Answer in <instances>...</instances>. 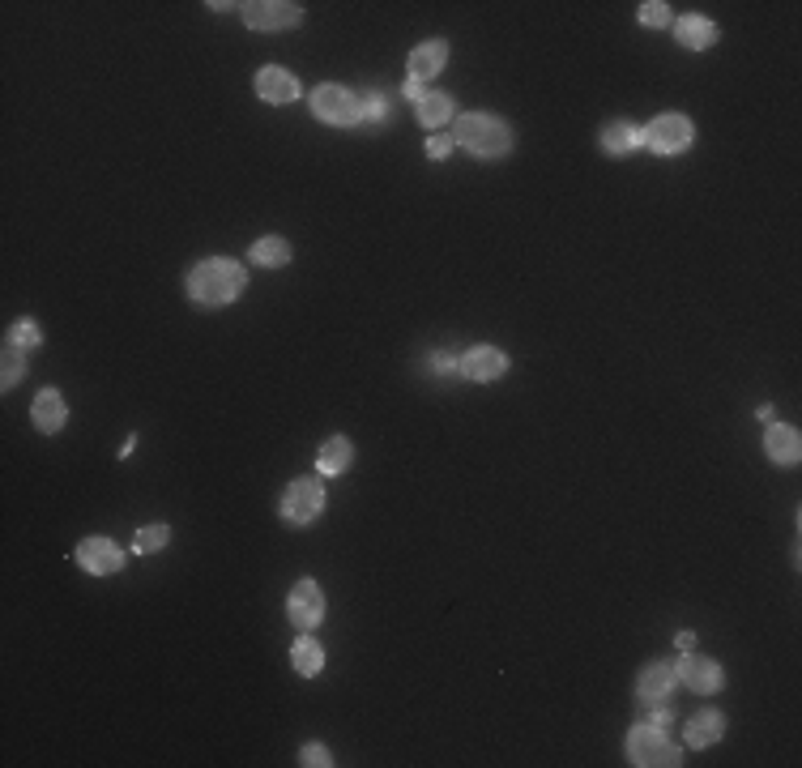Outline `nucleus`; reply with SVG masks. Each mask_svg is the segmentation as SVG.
I'll return each mask as SVG.
<instances>
[{"label": "nucleus", "instance_id": "nucleus-16", "mask_svg": "<svg viewBox=\"0 0 802 768\" xmlns=\"http://www.w3.org/2000/svg\"><path fill=\"white\" fill-rule=\"evenodd\" d=\"M764 448H768V457H773L777 466H794V461L802 457V436L794 427L773 423L768 427V436H764Z\"/></svg>", "mask_w": 802, "mask_h": 768}, {"label": "nucleus", "instance_id": "nucleus-21", "mask_svg": "<svg viewBox=\"0 0 802 768\" xmlns=\"http://www.w3.org/2000/svg\"><path fill=\"white\" fill-rule=\"evenodd\" d=\"M726 734V717L721 713H696L692 726H687V747H709Z\"/></svg>", "mask_w": 802, "mask_h": 768}, {"label": "nucleus", "instance_id": "nucleus-7", "mask_svg": "<svg viewBox=\"0 0 802 768\" xmlns=\"http://www.w3.org/2000/svg\"><path fill=\"white\" fill-rule=\"evenodd\" d=\"M239 9H244V22L252 30H291L303 18V9L291 5V0H252V5Z\"/></svg>", "mask_w": 802, "mask_h": 768}, {"label": "nucleus", "instance_id": "nucleus-30", "mask_svg": "<svg viewBox=\"0 0 802 768\" xmlns=\"http://www.w3.org/2000/svg\"><path fill=\"white\" fill-rule=\"evenodd\" d=\"M453 146H457V141H453V137H444V133H436V137H431V141H427V154H431V158H448V150H453Z\"/></svg>", "mask_w": 802, "mask_h": 768}, {"label": "nucleus", "instance_id": "nucleus-13", "mask_svg": "<svg viewBox=\"0 0 802 768\" xmlns=\"http://www.w3.org/2000/svg\"><path fill=\"white\" fill-rule=\"evenodd\" d=\"M675 679L683 687H692V692H717L721 687V666L713 658H704V653H687V658L675 666Z\"/></svg>", "mask_w": 802, "mask_h": 768}, {"label": "nucleus", "instance_id": "nucleus-22", "mask_svg": "<svg viewBox=\"0 0 802 768\" xmlns=\"http://www.w3.org/2000/svg\"><path fill=\"white\" fill-rule=\"evenodd\" d=\"M291 662L303 679H312V675H320V666H325V649H320L312 636H299L295 649H291Z\"/></svg>", "mask_w": 802, "mask_h": 768}, {"label": "nucleus", "instance_id": "nucleus-5", "mask_svg": "<svg viewBox=\"0 0 802 768\" xmlns=\"http://www.w3.org/2000/svg\"><path fill=\"white\" fill-rule=\"evenodd\" d=\"M692 137H696V128H692V120H687V116H679V111H666V116H657L645 128V146L653 154H662V158L683 154L687 146H692Z\"/></svg>", "mask_w": 802, "mask_h": 768}, {"label": "nucleus", "instance_id": "nucleus-24", "mask_svg": "<svg viewBox=\"0 0 802 768\" xmlns=\"http://www.w3.org/2000/svg\"><path fill=\"white\" fill-rule=\"evenodd\" d=\"M26 376V350H18V346H5V359H0V384L5 389H13Z\"/></svg>", "mask_w": 802, "mask_h": 768}, {"label": "nucleus", "instance_id": "nucleus-3", "mask_svg": "<svg viewBox=\"0 0 802 768\" xmlns=\"http://www.w3.org/2000/svg\"><path fill=\"white\" fill-rule=\"evenodd\" d=\"M628 760L640 764V768H670V764H679V747L666 739L662 726L640 722L628 734Z\"/></svg>", "mask_w": 802, "mask_h": 768}, {"label": "nucleus", "instance_id": "nucleus-2", "mask_svg": "<svg viewBox=\"0 0 802 768\" xmlns=\"http://www.w3.org/2000/svg\"><path fill=\"white\" fill-rule=\"evenodd\" d=\"M453 141L478 158H504L512 150V128L495 116H461L453 128Z\"/></svg>", "mask_w": 802, "mask_h": 768}, {"label": "nucleus", "instance_id": "nucleus-23", "mask_svg": "<svg viewBox=\"0 0 802 768\" xmlns=\"http://www.w3.org/2000/svg\"><path fill=\"white\" fill-rule=\"evenodd\" d=\"M248 256H252L256 265L278 269V265L291 261V244H286V239H278V235H265V239H256V244L248 248Z\"/></svg>", "mask_w": 802, "mask_h": 768}, {"label": "nucleus", "instance_id": "nucleus-4", "mask_svg": "<svg viewBox=\"0 0 802 768\" xmlns=\"http://www.w3.org/2000/svg\"><path fill=\"white\" fill-rule=\"evenodd\" d=\"M312 111L320 124H338V128H350L363 120V99L359 94H350L346 86H316L312 90Z\"/></svg>", "mask_w": 802, "mask_h": 768}, {"label": "nucleus", "instance_id": "nucleus-29", "mask_svg": "<svg viewBox=\"0 0 802 768\" xmlns=\"http://www.w3.org/2000/svg\"><path fill=\"white\" fill-rule=\"evenodd\" d=\"M308 768H325V764H333V756H329V747L325 743H308L303 747V756H299Z\"/></svg>", "mask_w": 802, "mask_h": 768}, {"label": "nucleus", "instance_id": "nucleus-26", "mask_svg": "<svg viewBox=\"0 0 802 768\" xmlns=\"http://www.w3.org/2000/svg\"><path fill=\"white\" fill-rule=\"evenodd\" d=\"M167 538H171L167 525H146V530H137L133 551H137V555H146V551H163V547H167Z\"/></svg>", "mask_w": 802, "mask_h": 768}, {"label": "nucleus", "instance_id": "nucleus-27", "mask_svg": "<svg viewBox=\"0 0 802 768\" xmlns=\"http://www.w3.org/2000/svg\"><path fill=\"white\" fill-rule=\"evenodd\" d=\"M636 18H640V26H649V30H666L670 22V5H662V0H649V5H640L636 9Z\"/></svg>", "mask_w": 802, "mask_h": 768}, {"label": "nucleus", "instance_id": "nucleus-18", "mask_svg": "<svg viewBox=\"0 0 802 768\" xmlns=\"http://www.w3.org/2000/svg\"><path fill=\"white\" fill-rule=\"evenodd\" d=\"M350 461H355V444H350L346 436H329L325 444H320V453H316V470L329 478V474L350 470Z\"/></svg>", "mask_w": 802, "mask_h": 768}, {"label": "nucleus", "instance_id": "nucleus-8", "mask_svg": "<svg viewBox=\"0 0 802 768\" xmlns=\"http://www.w3.org/2000/svg\"><path fill=\"white\" fill-rule=\"evenodd\" d=\"M457 372L465 380H478V384L500 380L508 372V355H504V350H495V346H474V350H465V355H461Z\"/></svg>", "mask_w": 802, "mask_h": 768}, {"label": "nucleus", "instance_id": "nucleus-15", "mask_svg": "<svg viewBox=\"0 0 802 768\" xmlns=\"http://www.w3.org/2000/svg\"><path fill=\"white\" fill-rule=\"evenodd\" d=\"M30 419H35L39 431H47V436H56V431L69 423V406H64V397L56 389H43L35 397V410H30Z\"/></svg>", "mask_w": 802, "mask_h": 768}, {"label": "nucleus", "instance_id": "nucleus-31", "mask_svg": "<svg viewBox=\"0 0 802 768\" xmlns=\"http://www.w3.org/2000/svg\"><path fill=\"white\" fill-rule=\"evenodd\" d=\"M457 363L461 359H453V355H436V359H431V372H436V376H453Z\"/></svg>", "mask_w": 802, "mask_h": 768}, {"label": "nucleus", "instance_id": "nucleus-14", "mask_svg": "<svg viewBox=\"0 0 802 768\" xmlns=\"http://www.w3.org/2000/svg\"><path fill=\"white\" fill-rule=\"evenodd\" d=\"M448 64V43L444 39H427V43H419L410 52V82H431L440 69Z\"/></svg>", "mask_w": 802, "mask_h": 768}, {"label": "nucleus", "instance_id": "nucleus-6", "mask_svg": "<svg viewBox=\"0 0 802 768\" xmlns=\"http://www.w3.org/2000/svg\"><path fill=\"white\" fill-rule=\"evenodd\" d=\"M325 508V487L316 478H295L291 487L282 491V517L291 525H312Z\"/></svg>", "mask_w": 802, "mask_h": 768}, {"label": "nucleus", "instance_id": "nucleus-25", "mask_svg": "<svg viewBox=\"0 0 802 768\" xmlns=\"http://www.w3.org/2000/svg\"><path fill=\"white\" fill-rule=\"evenodd\" d=\"M43 342V329L35 325V320H18V325L9 329V338H5V346H18V350H35Z\"/></svg>", "mask_w": 802, "mask_h": 768}, {"label": "nucleus", "instance_id": "nucleus-1", "mask_svg": "<svg viewBox=\"0 0 802 768\" xmlns=\"http://www.w3.org/2000/svg\"><path fill=\"white\" fill-rule=\"evenodd\" d=\"M248 274L239 261H227V256H214V261H201L197 269H188V295L205 303V308H222L244 295Z\"/></svg>", "mask_w": 802, "mask_h": 768}, {"label": "nucleus", "instance_id": "nucleus-20", "mask_svg": "<svg viewBox=\"0 0 802 768\" xmlns=\"http://www.w3.org/2000/svg\"><path fill=\"white\" fill-rule=\"evenodd\" d=\"M414 116H419V124H427V128L448 124V120H453V94H444V90H427L423 99L414 103Z\"/></svg>", "mask_w": 802, "mask_h": 768}, {"label": "nucleus", "instance_id": "nucleus-10", "mask_svg": "<svg viewBox=\"0 0 802 768\" xmlns=\"http://www.w3.org/2000/svg\"><path fill=\"white\" fill-rule=\"evenodd\" d=\"M77 564L94 576H111L124 568V551L116 547L111 538H82V547H77Z\"/></svg>", "mask_w": 802, "mask_h": 768}, {"label": "nucleus", "instance_id": "nucleus-19", "mask_svg": "<svg viewBox=\"0 0 802 768\" xmlns=\"http://www.w3.org/2000/svg\"><path fill=\"white\" fill-rule=\"evenodd\" d=\"M675 39L683 47H692V52H704V47L717 43V26L709 18H696V13H687V18L675 22Z\"/></svg>", "mask_w": 802, "mask_h": 768}, {"label": "nucleus", "instance_id": "nucleus-12", "mask_svg": "<svg viewBox=\"0 0 802 768\" xmlns=\"http://www.w3.org/2000/svg\"><path fill=\"white\" fill-rule=\"evenodd\" d=\"M636 696H640V704H653V709L657 704H670V696H675V666L649 662L636 679Z\"/></svg>", "mask_w": 802, "mask_h": 768}, {"label": "nucleus", "instance_id": "nucleus-11", "mask_svg": "<svg viewBox=\"0 0 802 768\" xmlns=\"http://www.w3.org/2000/svg\"><path fill=\"white\" fill-rule=\"evenodd\" d=\"M256 94H261L265 103L286 107V103H295V99H299L303 86H299V77H295V73L278 69V64H265V69L256 73Z\"/></svg>", "mask_w": 802, "mask_h": 768}, {"label": "nucleus", "instance_id": "nucleus-9", "mask_svg": "<svg viewBox=\"0 0 802 768\" xmlns=\"http://www.w3.org/2000/svg\"><path fill=\"white\" fill-rule=\"evenodd\" d=\"M286 615H291L295 628H316L325 619V594L316 589V581H299L286 598Z\"/></svg>", "mask_w": 802, "mask_h": 768}, {"label": "nucleus", "instance_id": "nucleus-17", "mask_svg": "<svg viewBox=\"0 0 802 768\" xmlns=\"http://www.w3.org/2000/svg\"><path fill=\"white\" fill-rule=\"evenodd\" d=\"M640 146H645V128H636V124H628V120H615V124L602 128V150H606V154L623 158V154H632V150H640Z\"/></svg>", "mask_w": 802, "mask_h": 768}, {"label": "nucleus", "instance_id": "nucleus-28", "mask_svg": "<svg viewBox=\"0 0 802 768\" xmlns=\"http://www.w3.org/2000/svg\"><path fill=\"white\" fill-rule=\"evenodd\" d=\"M384 116H389V99H384V94H380V90H372V94H367V99H363V120H372V124H380Z\"/></svg>", "mask_w": 802, "mask_h": 768}]
</instances>
